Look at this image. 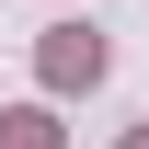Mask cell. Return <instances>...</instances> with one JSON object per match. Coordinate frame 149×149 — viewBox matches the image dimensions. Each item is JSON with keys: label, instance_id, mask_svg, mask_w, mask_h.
I'll list each match as a JSON object with an SVG mask.
<instances>
[{"label": "cell", "instance_id": "obj_1", "mask_svg": "<svg viewBox=\"0 0 149 149\" xmlns=\"http://www.w3.org/2000/svg\"><path fill=\"white\" fill-rule=\"evenodd\" d=\"M92 80H103V35L92 23H57L46 35V92H92Z\"/></svg>", "mask_w": 149, "mask_h": 149}, {"label": "cell", "instance_id": "obj_3", "mask_svg": "<svg viewBox=\"0 0 149 149\" xmlns=\"http://www.w3.org/2000/svg\"><path fill=\"white\" fill-rule=\"evenodd\" d=\"M126 149H149V126H138V138H126Z\"/></svg>", "mask_w": 149, "mask_h": 149}, {"label": "cell", "instance_id": "obj_2", "mask_svg": "<svg viewBox=\"0 0 149 149\" xmlns=\"http://www.w3.org/2000/svg\"><path fill=\"white\" fill-rule=\"evenodd\" d=\"M0 149H69V138H57L46 103H12V115H0Z\"/></svg>", "mask_w": 149, "mask_h": 149}]
</instances>
